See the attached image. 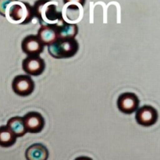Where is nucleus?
Listing matches in <instances>:
<instances>
[{"instance_id":"1","label":"nucleus","mask_w":160,"mask_h":160,"mask_svg":"<svg viewBox=\"0 0 160 160\" xmlns=\"http://www.w3.org/2000/svg\"><path fill=\"white\" fill-rule=\"evenodd\" d=\"M34 17L41 26L59 25L64 21L62 12L57 10V4L52 0H38L33 6Z\"/></svg>"},{"instance_id":"2","label":"nucleus","mask_w":160,"mask_h":160,"mask_svg":"<svg viewBox=\"0 0 160 160\" xmlns=\"http://www.w3.org/2000/svg\"><path fill=\"white\" fill-rule=\"evenodd\" d=\"M6 17L13 23L28 24L32 21L34 17V9L28 2L17 0L8 8Z\"/></svg>"},{"instance_id":"3","label":"nucleus","mask_w":160,"mask_h":160,"mask_svg":"<svg viewBox=\"0 0 160 160\" xmlns=\"http://www.w3.org/2000/svg\"><path fill=\"white\" fill-rule=\"evenodd\" d=\"M79 50V43L75 38H59L48 46V52L55 59H68Z\"/></svg>"},{"instance_id":"4","label":"nucleus","mask_w":160,"mask_h":160,"mask_svg":"<svg viewBox=\"0 0 160 160\" xmlns=\"http://www.w3.org/2000/svg\"><path fill=\"white\" fill-rule=\"evenodd\" d=\"M34 81L30 75H17L12 81V89L16 95L20 97L29 96L34 92Z\"/></svg>"},{"instance_id":"5","label":"nucleus","mask_w":160,"mask_h":160,"mask_svg":"<svg viewBox=\"0 0 160 160\" xmlns=\"http://www.w3.org/2000/svg\"><path fill=\"white\" fill-rule=\"evenodd\" d=\"M138 97L133 92H124L117 99V108L124 114H131L138 109Z\"/></svg>"},{"instance_id":"6","label":"nucleus","mask_w":160,"mask_h":160,"mask_svg":"<svg viewBox=\"0 0 160 160\" xmlns=\"http://www.w3.org/2000/svg\"><path fill=\"white\" fill-rule=\"evenodd\" d=\"M159 114L153 106L145 105L136 111L135 120L139 125L143 127H151L157 122Z\"/></svg>"},{"instance_id":"7","label":"nucleus","mask_w":160,"mask_h":160,"mask_svg":"<svg viewBox=\"0 0 160 160\" xmlns=\"http://www.w3.org/2000/svg\"><path fill=\"white\" fill-rule=\"evenodd\" d=\"M22 68L28 75L39 76L45 69V61L39 56H29L23 60Z\"/></svg>"},{"instance_id":"8","label":"nucleus","mask_w":160,"mask_h":160,"mask_svg":"<svg viewBox=\"0 0 160 160\" xmlns=\"http://www.w3.org/2000/svg\"><path fill=\"white\" fill-rule=\"evenodd\" d=\"M45 45L42 43L38 36L30 34L26 36L21 42L22 51L29 56H39L44 51Z\"/></svg>"},{"instance_id":"9","label":"nucleus","mask_w":160,"mask_h":160,"mask_svg":"<svg viewBox=\"0 0 160 160\" xmlns=\"http://www.w3.org/2000/svg\"><path fill=\"white\" fill-rule=\"evenodd\" d=\"M27 132L38 134L43 130L45 127V119L38 112L31 111L23 117Z\"/></svg>"},{"instance_id":"10","label":"nucleus","mask_w":160,"mask_h":160,"mask_svg":"<svg viewBox=\"0 0 160 160\" xmlns=\"http://www.w3.org/2000/svg\"><path fill=\"white\" fill-rule=\"evenodd\" d=\"M38 36L45 45H52L59 39L57 25H45L41 26L38 31Z\"/></svg>"},{"instance_id":"11","label":"nucleus","mask_w":160,"mask_h":160,"mask_svg":"<svg viewBox=\"0 0 160 160\" xmlns=\"http://www.w3.org/2000/svg\"><path fill=\"white\" fill-rule=\"evenodd\" d=\"M49 152L46 147L41 143H35L27 148L25 158L27 160H48Z\"/></svg>"},{"instance_id":"12","label":"nucleus","mask_w":160,"mask_h":160,"mask_svg":"<svg viewBox=\"0 0 160 160\" xmlns=\"http://www.w3.org/2000/svg\"><path fill=\"white\" fill-rule=\"evenodd\" d=\"M59 38H75L78 34V27L76 23H70L64 21L57 25Z\"/></svg>"},{"instance_id":"13","label":"nucleus","mask_w":160,"mask_h":160,"mask_svg":"<svg viewBox=\"0 0 160 160\" xmlns=\"http://www.w3.org/2000/svg\"><path fill=\"white\" fill-rule=\"evenodd\" d=\"M6 126L14 133L17 138H21L25 135L27 132L23 117H13L7 121Z\"/></svg>"},{"instance_id":"14","label":"nucleus","mask_w":160,"mask_h":160,"mask_svg":"<svg viewBox=\"0 0 160 160\" xmlns=\"http://www.w3.org/2000/svg\"><path fill=\"white\" fill-rule=\"evenodd\" d=\"M17 137L7 126L0 127V147L9 148L17 142Z\"/></svg>"},{"instance_id":"15","label":"nucleus","mask_w":160,"mask_h":160,"mask_svg":"<svg viewBox=\"0 0 160 160\" xmlns=\"http://www.w3.org/2000/svg\"><path fill=\"white\" fill-rule=\"evenodd\" d=\"M65 15L69 20H77L80 16V8L76 4H69L65 9Z\"/></svg>"},{"instance_id":"16","label":"nucleus","mask_w":160,"mask_h":160,"mask_svg":"<svg viewBox=\"0 0 160 160\" xmlns=\"http://www.w3.org/2000/svg\"><path fill=\"white\" fill-rule=\"evenodd\" d=\"M17 0H0V15L6 17V11L11 4Z\"/></svg>"},{"instance_id":"17","label":"nucleus","mask_w":160,"mask_h":160,"mask_svg":"<svg viewBox=\"0 0 160 160\" xmlns=\"http://www.w3.org/2000/svg\"><path fill=\"white\" fill-rule=\"evenodd\" d=\"M86 0H63V3L67 4H79L81 6H84L85 5Z\"/></svg>"},{"instance_id":"18","label":"nucleus","mask_w":160,"mask_h":160,"mask_svg":"<svg viewBox=\"0 0 160 160\" xmlns=\"http://www.w3.org/2000/svg\"><path fill=\"white\" fill-rule=\"evenodd\" d=\"M74 160H93V159L90 157H88V156H79V157H77Z\"/></svg>"}]
</instances>
